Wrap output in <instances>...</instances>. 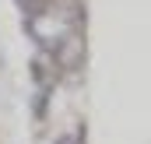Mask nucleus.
Here are the masks:
<instances>
[{"label": "nucleus", "instance_id": "obj_1", "mask_svg": "<svg viewBox=\"0 0 151 144\" xmlns=\"http://www.w3.org/2000/svg\"><path fill=\"white\" fill-rule=\"evenodd\" d=\"M81 53H84V46H81L77 35H63L56 42V60H60L63 67H74L77 60H81Z\"/></svg>", "mask_w": 151, "mask_h": 144}, {"label": "nucleus", "instance_id": "obj_2", "mask_svg": "<svg viewBox=\"0 0 151 144\" xmlns=\"http://www.w3.org/2000/svg\"><path fill=\"white\" fill-rule=\"evenodd\" d=\"M46 95H49V88H42V91L35 95V116H42V112H46Z\"/></svg>", "mask_w": 151, "mask_h": 144}, {"label": "nucleus", "instance_id": "obj_3", "mask_svg": "<svg viewBox=\"0 0 151 144\" xmlns=\"http://www.w3.org/2000/svg\"><path fill=\"white\" fill-rule=\"evenodd\" d=\"M77 141H81V137H74V134H63V137H56L53 144H77Z\"/></svg>", "mask_w": 151, "mask_h": 144}]
</instances>
